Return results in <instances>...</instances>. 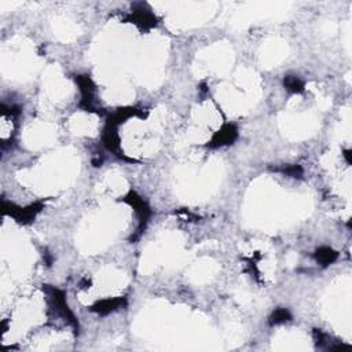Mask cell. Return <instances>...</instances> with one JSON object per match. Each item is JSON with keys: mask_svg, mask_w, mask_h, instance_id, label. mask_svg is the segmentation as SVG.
<instances>
[{"mask_svg": "<svg viewBox=\"0 0 352 352\" xmlns=\"http://www.w3.org/2000/svg\"><path fill=\"white\" fill-rule=\"evenodd\" d=\"M237 138V129L234 125H226L219 132H216L215 137L212 139V145L211 146H223V145H229L234 142V139Z\"/></svg>", "mask_w": 352, "mask_h": 352, "instance_id": "obj_1", "label": "cell"}, {"mask_svg": "<svg viewBox=\"0 0 352 352\" xmlns=\"http://www.w3.org/2000/svg\"><path fill=\"white\" fill-rule=\"evenodd\" d=\"M121 303H122V300H120V299H112V300L107 299V300H102L95 304L94 307H92V311L98 312V314H109V312H112V311H114V309L117 308Z\"/></svg>", "mask_w": 352, "mask_h": 352, "instance_id": "obj_2", "label": "cell"}, {"mask_svg": "<svg viewBox=\"0 0 352 352\" xmlns=\"http://www.w3.org/2000/svg\"><path fill=\"white\" fill-rule=\"evenodd\" d=\"M315 259H317V261L321 263L322 266H327V264L333 263L336 259H337V252H335L333 249H330V248H321V249L317 252Z\"/></svg>", "mask_w": 352, "mask_h": 352, "instance_id": "obj_3", "label": "cell"}, {"mask_svg": "<svg viewBox=\"0 0 352 352\" xmlns=\"http://www.w3.org/2000/svg\"><path fill=\"white\" fill-rule=\"evenodd\" d=\"M285 86L292 92H299L303 90V83L300 81V78L294 77V76H288L285 78Z\"/></svg>", "mask_w": 352, "mask_h": 352, "instance_id": "obj_4", "label": "cell"}, {"mask_svg": "<svg viewBox=\"0 0 352 352\" xmlns=\"http://www.w3.org/2000/svg\"><path fill=\"white\" fill-rule=\"evenodd\" d=\"M289 319H291V315H289L288 311H285V309H276L274 314H273V317H271L270 323L271 325H276V323H281V322L289 321Z\"/></svg>", "mask_w": 352, "mask_h": 352, "instance_id": "obj_5", "label": "cell"}]
</instances>
